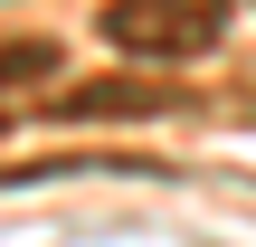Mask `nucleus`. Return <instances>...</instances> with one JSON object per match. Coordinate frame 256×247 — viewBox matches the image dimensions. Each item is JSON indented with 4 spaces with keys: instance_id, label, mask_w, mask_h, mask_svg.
<instances>
[{
    "instance_id": "obj_3",
    "label": "nucleus",
    "mask_w": 256,
    "mask_h": 247,
    "mask_svg": "<svg viewBox=\"0 0 256 247\" xmlns=\"http://www.w3.org/2000/svg\"><path fill=\"white\" fill-rule=\"evenodd\" d=\"M66 67V48L57 38H0V95H28V86H48Z\"/></svg>"
},
{
    "instance_id": "obj_2",
    "label": "nucleus",
    "mask_w": 256,
    "mask_h": 247,
    "mask_svg": "<svg viewBox=\"0 0 256 247\" xmlns=\"http://www.w3.org/2000/svg\"><path fill=\"white\" fill-rule=\"evenodd\" d=\"M142 114H180V95L162 76H95L48 105V124H142Z\"/></svg>"
},
{
    "instance_id": "obj_1",
    "label": "nucleus",
    "mask_w": 256,
    "mask_h": 247,
    "mask_svg": "<svg viewBox=\"0 0 256 247\" xmlns=\"http://www.w3.org/2000/svg\"><path fill=\"white\" fill-rule=\"evenodd\" d=\"M104 48L133 67H190L228 38V0H104Z\"/></svg>"
}]
</instances>
